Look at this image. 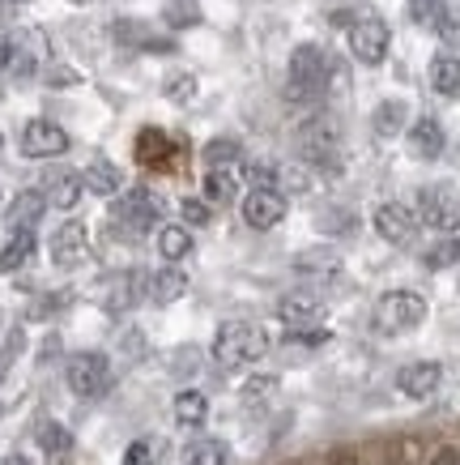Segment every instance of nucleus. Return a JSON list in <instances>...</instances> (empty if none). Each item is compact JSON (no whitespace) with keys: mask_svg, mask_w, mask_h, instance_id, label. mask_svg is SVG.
Returning <instances> with one entry per match:
<instances>
[{"mask_svg":"<svg viewBox=\"0 0 460 465\" xmlns=\"http://www.w3.org/2000/svg\"><path fill=\"white\" fill-rule=\"evenodd\" d=\"M431 90L444 94V99H456L460 94V60L456 56H435L431 60Z\"/></svg>","mask_w":460,"mask_h":465,"instance_id":"b1692460","label":"nucleus"},{"mask_svg":"<svg viewBox=\"0 0 460 465\" xmlns=\"http://www.w3.org/2000/svg\"><path fill=\"white\" fill-rule=\"evenodd\" d=\"M418 218L431 231L456 235L460 231V188L456 183H426L418 193Z\"/></svg>","mask_w":460,"mask_h":465,"instance_id":"20e7f679","label":"nucleus"},{"mask_svg":"<svg viewBox=\"0 0 460 465\" xmlns=\"http://www.w3.org/2000/svg\"><path fill=\"white\" fill-rule=\"evenodd\" d=\"M69 150V133L52 120H30L22 128V154L26 158H60Z\"/></svg>","mask_w":460,"mask_h":465,"instance_id":"1a4fd4ad","label":"nucleus"},{"mask_svg":"<svg viewBox=\"0 0 460 465\" xmlns=\"http://www.w3.org/2000/svg\"><path fill=\"white\" fill-rule=\"evenodd\" d=\"M158 252H162L167 265H180L183 256L192 252V231L188 226H162L158 231Z\"/></svg>","mask_w":460,"mask_h":465,"instance_id":"393cba45","label":"nucleus"},{"mask_svg":"<svg viewBox=\"0 0 460 465\" xmlns=\"http://www.w3.org/2000/svg\"><path fill=\"white\" fill-rule=\"evenodd\" d=\"M418 226H422V218L409 205H401V201H388V205L376 210V231H379V240H388V243H414Z\"/></svg>","mask_w":460,"mask_h":465,"instance_id":"9b49d317","label":"nucleus"},{"mask_svg":"<svg viewBox=\"0 0 460 465\" xmlns=\"http://www.w3.org/2000/svg\"><path fill=\"white\" fill-rule=\"evenodd\" d=\"M239 193V175L230 167H210L205 175V201L210 205H226V201H235Z\"/></svg>","mask_w":460,"mask_h":465,"instance_id":"a878e982","label":"nucleus"},{"mask_svg":"<svg viewBox=\"0 0 460 465\" xmlns=\"http://www.w3.org/2000/svg\"><path fill=\"white\" fill-rule=\"evenodd\" d=\"M64 381L77 397H103L112 389V359L98 351H85V354H73L69 367H64Z\"/></svg>","mask_w":460,"mask_h":465,"instance_id":"423d86ee","label":"nucleus"},{"mask_svg":"<svg viewBox=\"0 0 460 465\" xmlns=\"http://www.w3.org/2000/svg\"><path fill=\"white\" fill-rule=\"evenodd\" d=\"M426 321V299L414 291H388L376 303V329L379 333H409Z\"/></svg>","mask_w":460,"mask_h":465,"instance_id":"39448f33","label":"nucleus"},{"mask_svg":"<svg viewBox=\"0 0 460 465\" xmlns=\"http://www.w3.org/2000/svg\"><path fill=\"white\" fill-rule=\"evenodd\" d=\"M205 167H235L239 158H243V145L230 142V137H218V142L205 145Z\"/></svg>","mask_w":460,"mask_h":465,"instance_id":"7c9ffc66","label":"nucleus"},{"mask_svg":"<svg viewBox=\"0 0 460 465\" xmlns=\"http://www.w3.org/2000/svg\"><path fill=\"white\" fill-rule=\"evenodd\" d=\"M444 9H447V0H409V17L426 30H435V22L444 17Z\"/></svg>","mask_w":460,"mask_h":465,"instance_id":"f704fd0d","label":"nucleus"},{"mask_svg":"<svg viewBox=\"0 0 460 465\" xmlns=\"http://www.w3.org/2000/svg\"><path fill=\"white\" fill-rule=\"evenodd\" d=\"M341 465H354V461H349V457H346V461H341Z\"/></svg>","mask_w":460,"mask_h":465,"instance_id":"49530a36","label":"nucleus"},{"mask_svg":"<svg viewBox=\"0 0 460 465\" xmlns=\"http://www.w3.org/2000/svg\"><path fill=\"white\" fill-rule=\"evenodd\" d=\"M167 99L171 103H192L196 99V77L192 73H183V77H175V82L167 85Z\"/></svg>","mask_w":460,"mask_h":465,"instance_id":"58836bf2","label":"nucleus"},{"mask_svg":"<svg viewBox=\"0 0 460 465\" xmlns=\"http://www.w3.org/2000/svg\"><path fill=\"white\" fill-rule=\"evenodd\" d=\"M337 124L328 120V115H316V120H307L303 128H299V150H303L307 163H333L337 154Z\"/></svg>","mask_w":460,"mask_h":465,"instance_id":"9d476101","label":"nucleus"},{"mask_svg":"<svg viewBox=\"0 0 460 465\" xmlns=\"http://www.w3.org/2000/svg\"><path fill=\"white\" fill-rule=\"evenodd\" d=\"M205 419H210V397L196 393V389L175 393V423L180 427H201Z\"/></svg>","mask_w":460,"mask_h":465,"instance_id":"5701e85b","label":"nucleus"},{"mask_svg":"<svg viewBox=\"0 0 460 465\" xmlns=\"http://www.w3.org/2000/svg\"><path fill=\"white\" fill-rule=\"evenodd\" d=\"M388 39L392 35L384 17H358V22H349V52H354V60H363V64H384Z\"/></svg>","mask_w":460,"mask_h":465,"instance_id":"0eeeda50","label":"nucleus"},{"mask_svg":"<svg viewBox=\"0 0 460 465\" xmlns=\"http://www.w3.org/2000/svg\"><path fill=\"white\" fill-rule=\"evenodd\" d=\"M39 444H43V452L60 457V452H69V449H73V436H69V427L43 423V427H39Z\"/></svg>","mask_w":460,"mask_h":465,"instance_id":"473e14b6","label":"nucleus"},{"mask_svg":"<svg viewBox=\"0 0 460 465\" xmlns=\"http://www.w3.org/2000/svg\"><path fill=\"white\" fill-rule=\"evenodd\" d=\"M34 256V231H9V240L0 243V273H14Z\"/></svg>","mask_w":460,"mask_h":465,"instance_id":"412c9836","label":"nucleus"},{"mask_svg":"<svg viewBox=\"0 0 460 465\" xmlns=\"http://www.w3.org/2000/svg\"><path fill=\"white\" fill-rule=\"evenodd\" d=\"M269 351V333L260 324L251 321H230L218 329V338H213V359L222 367H243V363H256V359H265Z\"/></svg>","mask_w":460,"mask_h":465,"instance_id":"7ed1b4c3","label":"nucleus"},{"mask_svg":"<svg viewBox=\"0 0 460 465\" xmlns=\"http://www.w3.org/2000/svg\"><path fill=\"white\" fill-rule=\"evenodd\" d=\"M141 291H150V278L145 273H115L103 282V308L107 312H132L141 303Z\"/></svg>","mask_w":460,"mask_h":465,"instance_id":"ddd939ff","label":"nucleus"},{"mask_svg":"<svg viewBox=\"0 0 460 465\" xmlns=\"http://www.w3.org/2000/svg\"><path fill=\"white\" fill-rule=\"evenodd\" d=\"M248 180L251 188H278V167H269V163H248Z\"/></svg>","mask_w":460,"mask_h":465,"instance_id":"4c0bfd02","label":"nucleus"},{"mask_svg":"<svg viewBox=\"0 0 460 465\" xmlns=\"http://www.w3.org/2000/svg\"><path fill=\"white\" fill-rule=\"evenodd\" d=\"M183 295H188V273H183V269L167 265L150 278V299L153 303H175V299H183Z\"/></svg>","mask_w":460,"mask_h":465,"instance_id":"aec40b11","label":"nucleus"},{"mask_svg":"<svg viewBox=\"0 0 460 465\" xmlns=\"http://www.w3.org/2000/svg\"><path fill=\"white\" fill-rule=\"evenodd\" d=\"M167 22L171 26H192V22H201V9L188 5V0H175V5L167 9Z\"/></svg>","mask_w":460,"mask_h":465,"instance_id":"ea45409f","label":"nucleus"},{"mask_svg":"<svg viewBox=\"0 0 460 465\" xmlns=\"http://www.w3.org/2000/svg\"><path fill=\"white\" fill-rule=\"evenodd\" d=\"M43 210H47V197L30 188V193H17V201L9 205V213H5V223H9V231H34Z\"/></svg>","mask_w":460,"mask_h":465,"instance_id":"6ab92c4d","label":"nucleus"},{"mask_svg":"<svg viewBox=\"0 0 460 465\" xmlns=\"http://www.w3.org/2000/svg\"><path fill=\"white\" fill-rule=\"evenodd\" d=\"M239 393H243V406L248 410H260L265 401H273V393H278V376H251Z\"/></svg>","mask_w":460,"mask_h":465,"instance_id":"2f4dec72","label":"nucleus"},{"mask_svg":"<svg viewBox=\"0 0 460 465\" xmlns=\"http://www.w3.org/2000/svg\"><path fill=\"white\" fill-rule=\"evenodd\" d=\"M90 261V231L85 223H60L52 235V265L56 269H82Z\"/></svg>","mask_w":460,"mask_h":465,"instance_id":"6e6552de","label":"nucleus"},{"mask_svg":"<svg viewBox=\"0 0 460 465\" xmlns=\"http://www.w3.org/2000/svg\"><path fill=\"white\" fill-rule=\"evenodd\" d=\"M435 35L444 39V47H452V52H460V9H452V5H447V9H444V17L435 22Z\"/></svg>","mask_w":460,"mask_h":465,"instance_id":"c9c22d12","label":"nucleus"},{"mask_svg":"<svg viewBox=\"0 0 460 465\" xmlns=\"http://www.w3.org/2000/svg\"><path fill=\"white\" fill-rule=\"evenodd\" d=\"M405 120H409V107H405L401 99H388L376 107V120H371V124H376L379 137H396L405 128Z\"/></svg>","mask_w":460,"mask_h":465,"instance_id":"cd10ccee","label":"nucleus"},{"mask_svg":"<svg viewBox=\"0 0 460 465\" xmlns=\"http://www.w3.org/2000/svg\"><path fill=\"white\" fill-rule=\"evenodd\" d=\"M320 231H324V235H349V231H354V213H349V210L320 213Z\"/></svg>","mask_w":460,"mask_h":465,"instance_id":"e433bc0d","label":"nucleus"},{"mask_svg":"<svg viewBox=\"0 0 460 465\" xmlns=\"http://www.w3.org/2000/svg\"><path fill=\"white\" fill-rule=\"evenodd\" d=\"M39 69V52H30L26 39H0V73H9V77H30V73Z\"/></svg>","mask_w":460,"mask_h":465,"instance_id":"a211bd4d","label":"nucleus"},{"mask_svg":"<svg viewBox=\"0 0 460 465\" xmlns=\"http://www.w3.org/2000/svg\"><path fill=\"white\" fill-rule=\"evenodd\" d=\"M5 465H30V461L22 457V452H9V457H5Z\"/></svg>","mask_w":460,"mask_h":465,"instance_id":"c03bdc74","label":"nucleus"},{"mask_svg":"<svg viewBox=\"0 0 460 465\" xmlns=\"http://www.w3.org/2000/svg\"><path fill=\"white\" fill-rule=\"evenodd\" d=\"M409 154L422 158V163H431V158L444 154V128H439V120L422 115V120L409 124Z\"/></svg>","mask_w":460,"mask_h":465,"instance_id":"f3484780","label":"nucleus"},{"mask_svg":"<svg viewBox=\"0 0 460 465\" xmlns=\"http://www.w3.org/2000/svg\"><path fill=\"white\" fill-rule=\"evenodd\" d=\"M226 461H230V449L222 440H196L183 452V465H226Z\"/></svg>","mask_w":460,"mask_h":465,"instance_id":"c85d7f7f","label":"nucleus"},{"mask_svg":"<svg viewBox=\"0 0 460 465\" xmlns=\"http://www.w3.org/2000/svg\"><path fill=\"white\" fill-rule=\"evenodd\" d=\"M162 210H167V201L158 197L153 188L137 183V188H128L124 197L112 205V223H115V231H120V235L141 240V235H150L153 226L162 223Z\"/></svg>","mask_w":460,"mask_h":465,"instance_id":"f03ea898","label":"nucleus"},{"mask_svg":"<svg viewBox=\"0 0 460 465\" xmlns=\"http://www.w3.org/2000/svg\"><path fill=\"white\" fill-rule=\"evenodd\" d=\"M439 381H444V367L439 363H409L396 371V389H401L405 397H414V401L431 397L435 389H439Z\"/></svg>","mask_w":460,"mask_h":465,"instance_id":"2eb2a0df","label":"nucleus"},{"mask_svg":"<svg viewBox=\"0 0 460 465\" xmlns=\"http://www.w3.org/2000/svg\"><path fill=\"white\" fill-rule=\"evenodd\" d=\"M333 82V69H328V56H324L316 43H303L294 47L290 56V82H286V94L290 103H320L324 90Z\"/></svg>","mask_w":460,"mask_h":465,"instance_id":"f257e3e1","label":"nucleus"},{"mask_svg":"<svg viewBox=\"0 0 460 465\" xmlns=\"http://www.w3.org/2000/svg\"><path fill=\"white\" fill-rule=\"evenodd\" d=\"M82 180H85V188L94 193V197H115L120 188H124V180H120V171L107 163V158H94L90 167L82 171Z\"/></svg>","mask_w":460,"mask_h":465,"instance_id":"4be33fe9","label":"nucleus"},{"mask_svg":"<svg viewBox=\"0 0 460 465\" xmlns=\"http://www.w3.org/2000/svg\"><path fill=\"white\" fill-rule=\"evenodd\" d=\"M294 273H303V278H337L341 261L333 252H303L294 256Z\"/></svg>","mask_w":460,"mask_h":465,"instance_id":"bb28decb","label":"nucleus"},{"mask_svg":"<svg viewBox=\"0 0 460 465\" xmlns=\"http://www.w3.org/2000/svg\"><path fill=\"white\" fill-rule=\"evenodd\" d=\"M180 213H183V223H196V226H205V223H210V201H196V197H183Z\"/></svg>","mask_w":460,"mask_h":465,"instance_id":"a19ab883","label":"nucleus"},{"mask_svg":"<svg viewBox=\"0 0 460 465\" xmlns=\"http://www.w3.org/2000/svg\"><path fill=\"white\" fill-rule=\"evenodd\" d=\"M137 154H141L145 167H158V163H167L171 142L158 133V128H145V133H141V142H137Z\"/></svg>","mask_w":460,"mask_h":465,"instance_id":"c756f323","label":"nucleus"},{"mask_svg":"<svg viewBox=\"0 0 460 465\" xmlns=\"http://www.w3.org/2000/svg\"><path fill=\"white\" fill-rule=\"evenodd\" d=\"M281 218H286V197H281L278 188H251L248 197H243V223L251 231H269Z\"/></svg>","mask_w":460,"mask_h":465,"instance_id":"f8f14e48","label":"nucleus"},{"mask_svg":"<svg viewBox=\"0 0 460 465\" xmlns=\"http://www.w3.org/2000/svg\"><path fill=\"white\" fill-rule=\"evenodd\" d=\"M124 465H150V440H132L124 452Z\"/></svg>","mask_w":460,"mask_h":465,"instance_id":"79ce46f5","label":"nucleus"},{"mask_svg":"<svg viewBox=\"0 0 460 465\" xmlns=\"http://www.w3.org/2000/svg\"><path fill=\"white\" fill-rule=\"evenodd\" d=\"M82 193H85V180L77 171H52V175L43 180V197H47L52 210H73V205L82 201Z\"/></svg>","mask_w":460,"mask_h":465,"instance_id":"dca6fc26","label":"nucleus"},{"mask_svg":"<svg viewBox=\"0 0 460 465\" xmlns=\"http://www.w3.org/2000/svg\"><path fill=\"white\" fill-rule=\"evenodd\" d=\"M422 261H426V269H447V265H456V261H460V240H456V235H447V240L435 243V248L422 256Z\"/></svg>","mask_w":460,"mask_h":465,"instance_id":"72a5a7b5","label":"nucleus"},{"mask_svg":"<svg viewBox=\"0 0 460 465\" xmlns=\"http://www.w3.org/2000/svg\"><path fill=\"white\" fill-rule=\"evenodd\" d=\"M278 316H281V324H290V329H316V324H324L328 308H324V299H316V295H286L278 303Z\"/></svg>","mask_w":460,"mask_h":465,"instance_id":"4468645a","label":"nucleus"},{"mask_svg":"<svg viewBox=\"0 0 460 465\" xmlns=\"http://www.w3.org/2000/svg\"><path fill=\"white\" fill-rule=\"evenodd\" d=\"M431 465H460V452L452 449V444H444V449L431 457Z\"/></svg>","mask_w":460,"mask_h":465,"instance_id":"37998d69","label":"nucleus"},{"mask_svg":"<svg viewBox=\"0 0 460 465\" xmlns=\"http://www.w3.org/2000/svg\"><path fill=\"white\" fill-rule=\"evenodd\" d=\"M5 5H22V0H5Z\"/></svg>","mask_w":460,"mask_h":465,"instance_id":"a18cd8bd","label":"nucleus"}]
</instances>
